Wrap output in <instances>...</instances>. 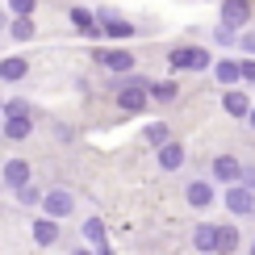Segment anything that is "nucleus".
Masks as SVG:
<instances>
[{
    "mask_svg": "<svg viewBox=\"0 0 255 255\" xmlns=\"http://www.w3.org/2000/svg\"><path fill=\"white\" fill-rule=\"evenodd\" d=\"M29 230H34V243H38V247H55V243H59V222H55V218H38Z\"/></svg>",
    "mask_w": 255,
    "mask_h": 255,
    "instance_id": "0eeeda50",
    "label": "nucleus"
},
{
    "mask_svg": "<svg viewBox=\"0 0 255 255\" xmlns=\"http://www.w3.org/2000/svg\"><path fill=\"white\" fill-rule=\"evenodd\" d=\"M4 184L13 188V193L29 184V163H25V159H8V163H4Z\"/></svg>",
    "mask_w": 255,
    "mask_h": 255,
    "instance_id": "423d86ee",
    "label": "nucleus"
},
{
    "mask_svg": "<svg viewBox=\"0 0 255 255\" xmlns=\"http://www.w3.org/2000/svg\"><path fill=\"white\" fill-rule=\"evenodd\" d=\"M42 209H46V218H55V222H63L67 214H76V197H71L67 188H50V193L42 197Z\"/></svg>",
    "mask_w": 255,
    "mask_h": 255,
    "instance_id": "f257e3e1",
    "label": "nucleus"
},
{
    "mask_svg": "<svg viewBox=\"0 0 255 255\" xmlns=\"http://www.w3.org/2000/svg\"><path fill=\"white\" fill-rule=\"evenodd\" d=\"M247 17H251L247 0H226V8H222V21L226 25H247Z\"/></svg>",
    "mask_w": 255,
    "mask_h": 255,
    "instance_id": "9b49d317",
    "label": "nucleus"
},
{
    "mask_svg": "<svg viewBox=\"0 0 255 255\" xmlns=\"http://www.w3.org/2000/svg\"><path fill=\"white\" fill-rule=\"evenodd\" d=\"M226 209L235 218H247L251 209H255V193H251V188H243V184H230L226 188Z\"/></svg>",
    "mask_w": 255,
    "mask_h": 255,
    "instance_id": "7ed1b4c3",
    "label": "nucleus"
},
{
    "mask_svg": "<svg viewBox=\"0 0 255 255\" xmlns=\"http://www.w3.org/2000/svg\"><path fill=\"white\" fill-rule=\"evenodd\" d=\"M118 105L126 113H138L146 105V84H134V88H126V92H118Z\"/></svg>",
    "mask_w": 255,
    "mask_h": 255,
    "instance_id": "9d476101",
    "label": "nucleus"
},
{
    "mask_svg": "<svg viewBox=\"0 0 255 255\" xmlns=\"http://www.w3.org/2000/svg\"><path fill=\"white\" fill-rule=\"evenodd\" d=\"M239 76H243V67H239L235 59H222V63H218V80H222V84H235Z\"/></svg>",
    "mask_w": 255,
    "mask_h": 255,
    "instance_id": "a211bd4d",
    "label": "nucleus"
},
{
    "mask_svg": "<svg viewBox=\"0 0 255 255\" xmlns=\"http://www.w3.org/2000/svg\"><path fill=\"white\" fill-rule=\"evenodd\" d=\"M146 92H151V97H155V101H176V97H180V92H176V84H172V80H163V84H151V88H146Z\"/></svg>",
    "mask_w": 255,
    "mask_h": 255,
    "instance_id": "aec40b11",
    "label": "nucleus"
},
{
    "mask_svg": "<svg viewBox=\"0 0 255 255\" xmlns=\"http://www.w3.org/2000/svg\"><path fill=\"white\" fill-rule=\"evenodd\" d=\"M146 142H155V146H163V142H167V126H163V122H155V126H146Z\"/></svg>",
    "mask_w": 255,
    "mask_h": 255,
    "instance_id": "4be33fe9",
    "label": "nucleus"
},
{
    "mask_svg": "<svg viewBox=\"0 0 255 255\" xmlns=\"http://www.w3.org/2000/svg\"><path fill=\"white\" fill-rule=\"evenodd\" d=\"M172 67L180 71H201V67H209V55L201 46H176L172 50Z\"/></svg>",
    "mask_w": 255,
    "mask_h": 255,
    "instance_id": "f03ea898",
    "label": "nucleus"
},
{
    "mask_svg": "<svg viewBox=\"0 0 255 255\" xmlns=\"http://www.w3.org/2000/svg\"><path fill=\"white\" fill-rule=\"evenodd\" d=\"M97 63H105L109 71H130L134 67V59L126 55V50H105V55H97Z\"/></svg>",
    "mask_w": 255,
    "mask_h": 255,
    "instance_id": "4468645a",
    "label": "nucleus"
},
{
    "mask_svg": "<svg viewBox=\"0 0 255 255\" xmlns=\"http://www.w3.org/2000/svg\"><path fill=\"white\" fill-rule=\"evenodd\" d=\"M159 167H163V172L184 167V146H180V142H163V146H159Z\"/></svg>",
    "mask_w": 255,
    "mask_h": 255,
    "instance_id": "1a4fd4ad",
    "label": "nucleus"
},
{
    "mask_svg": "<svg viewBox=\"0 0 255 255\" xmlns=\"http://www.w3.org/2000/svg\"><path fill=\"white\" fill-rule=\"evenodd\" d=\"M13 38H21V42L34 38V21H29V17H17V21H13Z\"/></svg>",
    "mask_w": 255,
    "mask_h": 255,
    "instance_id": "412c9836",
    "label": "nucleus"
},
{
    "mask_svg": "<svg viewBox=\"0 0 255 255\" xmlns=\"http://www.w3.org/2000/svg\"><path fill=\"white\" fill-rule=\"evenodd\" d=\"M17 201H21V205H38V201H42V193H38L34 184H25V188H17Z\"/></svg>",
    "mask_w": 255,
    "mask_h": 255,
    "instance_id": "5701e85b",
    "label": "nucleus"
},
{
    "mask_svg": "<svg viewBox=\"0 0 255 255\" xmlns=\"http://www.w3.org/2000/svg\"><path fill=\"white\" fill-rule=\"evenodd\" d=\"M247 255H255V243H251V251H247Z\"/></svg>",
    "mask_w": 255,
    "mask_h": 255,
    "instance_id": "c85d7f7f",
    "label": "nucleus"
},
{
    "mask_svg": "<svg viewBox=\"0 0 255 255\" xmlns=\"http://www.w3.org/2000/svg\"><path fill=\"white\" fill-rule=\"evenodd\" d=\"M71 21H76V29L80 34H97V21H92L88 8H71Z\"/></svg>",
    "mask_w": 255,
    "mask_h": 255,
    "instance_id": "f3484780",
    "label": "nucleus"
},
{
    "mask_svg": "<svg viewBox=\"0 0 255 255\" xmlns=\"http://www.w3.org/2000/svg\"><path fill=\"white\" fill-rule=\"evenodd\" d=\"M247 118H251V126H255V109H251V113H247Z\"/></svg>",
    "mask_w": 255,
    "mask_h": 255,
    "instance_id": "bb28decb",
    "label": "nucleus"
},
{
    "mask_svg": "<svg viewBox=\"0 0 255 255\" xmlns=\"http://www.w3.org/2000/svg\"><path fill=\"white\" fill-rule=\"evenodd\" d=\"M239 251V230L235 226H218V251L214 255H235Z\"/></svg>",
    "mask_w": 255,
    "mask_h": 255,
    "instance_id": "2eb2a0df",
    "label": "nucleus"
},
{
    "mask_svg": "<svg viewBox=\"0 0 255 255\" xmlns=\"http://www.w3.org/2000/svg\"><path fill=\"white\" fill-rule=\"evenodd\" d=\"M214 188H209V180H193V184H188L184 188V201H188V205H193V209H209V205H214Z\"/></svg>",
    "mask_w": 255,
    "mask_h": 255,
    "instance_id": "20e7f679",
    "label": "nucleus"
},
{
    "mask_svg": "<svg viewBox=\"0 0 255 255\" xmlns=\"http://www.w3.org/2000/svg\"><path fill=\"white\" fill-rule=\"evenodd\" d=\"M101 29H105L109 38H130V34H134L130 21H122V17H113V13H101Z\"/></svg>",
    "mask_w": 255,
    "mask_h": 255,
    "instance_id": "f8f14e48",
    "label": "nucleus"
},
{
    "mask_svg": "<svg viewBox=\"0 0 255 255\" xmlns=\"http://www.w3.org/2000/svg\"><path fill=\"white\" fill-rule=\"evenodd\" d=\"M222 105H226L230 118H247V113H251V101L243 97V92H226V97H222Z\"/></svg>",
    "mask_w": 255,
    "mask_h": 255,
    "instance_id": "dca6fc26",
    "label": "nucleus"
},
{
    "mask_svg": "<svg viewBox=\"0 0 255 255\" xmlns=\"http://www.w3.org/2000/svg\"><path fill=\"white\" fill-rule=\"evenodd\" d=\"M71 255H88V251H71Z\"/></svg>",
    "mask_w": 255,
    "mask_h": 255,
    "instance_id": "cd10ccee",
    "label": "nucleus"
},
{
    "mask_svg": "<svg viewBox=\"0 0 255 255\" xmlns=\"http://www.w3.org/2000/svg\"><path fill=\"white\" fill-rule=\"evenodd\" d=\"M247 46H251V50H255V34H251V38H247Z\"/></svg>",
    "mask_w": 255,
    "mask_h": 255,
    "instance_id": "a878e982",
    "label": "nucleus"
},
{
    "mask_svg": "<svg viewBox=\"0 0 255 255\" xmlns=\"http://www.w3.org/2000/svg\"><path fill=\"white\" fill-rule=\"evenodd\" d=\"M193 247L205 251V255L218 251V226H214V222H201V226H193Z\"/></svg>",
    "mask_w": 255,
    "mask_h": 255,
    "instance_id": "39448f33",
    "label": "nucleus"
},
{
    "mask_svg": "<svg viewBox=\"0 0 255 255\" xmlns=\"http://www.w3.org/2000/svg\"><path fill=\"white\" fill-rule=\"evenodd\" d=\"M29 130H34L29 113H17V118H8V122H4V134L13 138V142H21V138H29Z\"/></svg>",
    "mask_w": 255,
    "mask_h": 255,
    "instance_id": "ddd939ff",
    "label": "nucleus"
},
{
    "mask_svg": "<svg viewBox=\"0 0 255 255\" xmlns=\"http://www.w3.org/2000/svg\"><path fill=\"white\" fill-rule=\"evenodd\" d=\"M34 4H38V0H8V8H13L17 17H29V13H34Z\"/></svg>",
    "mask_w": 255,
    "mask_h": 255,
    "instance_id": "b1692460",
    "label": "nucleus"
},
{
    "mask_svg": "<svg viewBox=\"0 0 255 255\" xmlns=\"http://www.w3.org/2000/svg\"><path fill=\"white\" fill-rule=\"evenodd\" d=\"M0 76H4V80H21V76H25V59H4V63H0Z\"/></svg>",
    "mask_w": 255,
    "mask_h": 255,
    "instance_id": "6ab92c4d",
    "label": "nucleus"
},
{
    "mask_svg": "<svg viewBox=\"0 0 255 255\" xmlns=\"http://www.w3.org/2000/svg\"><path fill=\"white\" fill-rule=\"evenodd\" d=\"M239 67H243V76H247V80H255V63L247 59V63H239Z\"/></svg>",
    "mask_w": 255,
    "mask_h": 255,
    "instance_id": "393cba45",
    "label": "nucleus"
},
{
    "mask_svg": "<svg viewBox=\"0 0 255 255\" xmlns=\"http://www.w3.org/2000/svg\"><path fill=\"white\" fill-rule=\"evenodd\" d=\"M214 176H218V180H226V184H239L243 163H239L235 155H218V159H214Z\"/></svg>",
    "mask_w": 255,
    "mask_h": 255,
    "instance_id": "6e6552de",
    "label": "nucleus"
}]
</instances>
